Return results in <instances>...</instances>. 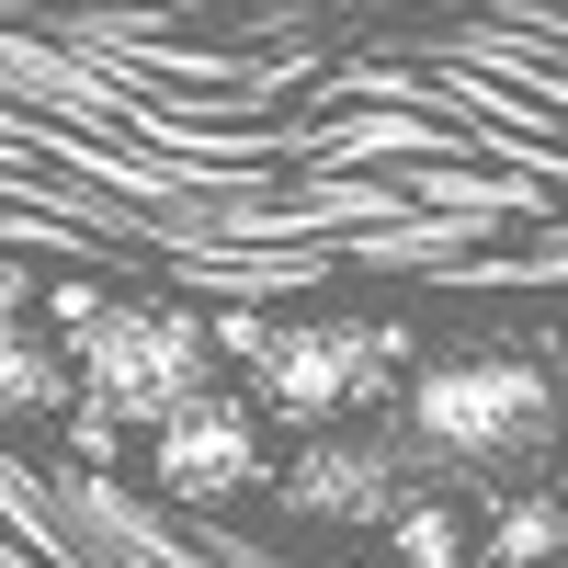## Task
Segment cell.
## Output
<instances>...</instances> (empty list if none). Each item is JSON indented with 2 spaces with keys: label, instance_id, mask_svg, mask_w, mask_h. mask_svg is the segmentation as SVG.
<instances>
[{
  "label": "cell",
  "instance_id": "6da1fadb",
  "mask_svg": "<svg viewBox=\"0 0 568 568\" xmlns=\"http://www.w3.org/2000/svg\"><path fill=\"white\" fill-rule=\"evenodd\" d=\"M557 433V375L524 353H455L409 375V444L455 466H511Z\"/></svg>",
  "mask_w": 568,
  "mask_h": 568
},
{
  "label": "cell",
  "instance_id": "7a4b0ae2",
  "mask_svg": "<svg viewBox=\"0 0 568 568\" xmlns=\"http://www.w3.org/2000/svg\"><path fill=\"white\" fill-rule=\"evenodd\" d=\"M69 387H91V420L103 433H160V420L205 387V318L182 307H103L69 353Z\"/></svg>",
  "mask_w": 568,
  "mask_h": 568
},
{
  "label": "cell",
  "instance_id": "3957f363",
  "mask_svg": "<svg viewBox=\"0 0 568 568\" xmlns=\"http://www.w3.org/2000/svg\"><path fill=\"white\" fill-rule=\"evenodd\" d=\"M409 353V329H329V318H307V329H251V398L273 409V420H342V409H364V398H387V364Z\"/></svg>",
  "mask_w": 568,
  "mask_h": 568
},
{
  "label": "cell",
  "instance_id": "277c9868",
  "mask_svg": "<svg viewBox=\"0 0 568 568\" xmlns=\"http://www.w3.org/2000/svg\"><path fill=\"white\" fill-rule=\"evenodd\" d=\"M251 478H262V420H251V398L194 387V398L160 420V489L171 500H240Z\"/></svg>",
  "mask_w": 568,
  "mask_h": 568
},
{
  "label": "cell",
  "instance_id": "5b68a950",
  "mask_svg": "<svg viewBox=\"0 0 568 568\" xmlns=\"http://www.w3.org/2000/svg\"><path fill=\"white\" fill-rule=\"evenodd\" d=\"M284 500H296V511H318V524H375V511H398V455L318 444V455H296Z\"/></svg>",
  "mask_w": 568,
  "mask_h": 568
},
{
  "label": "cell",
  "instance_id": "8992f818",
  "mask_svg": "<svg viewBox=\"0 0 568 568\" xmlns=\"http://www.w3.org/2000/svg\"><path fill=\"white\" fill-rule=\"evenodd\" d=\"M69 353L58 342H34L23 318H0V420H45V409H69Z\"/></svg>",
  "mask_w": 568,
  "mask_h": 568
},
{
  "label": "cell",
  "instance_id": "52a82bcc",
  "mask_svg": "<svg viewBox=\"0 0 568 568\" xmlns=\"http://www.w3.org/2000/svg\"><path fill=\"white\" fill-rule=\"evenodd\" d=\"M387 546H398V568H466V557H478V546H466V524H455V511H433V500L387 511Z\"/></svg>",
  "mask_w": 568,
  "mask_h": 568
},
{
  "label": "cell",
  "instance_id": "ba28073f",
  "mask_svg": "<svg viewBox=\"0 0 568 568\" xmlns=\"http://www.w3.org/2000/svg\"><path fill=\"white\" fill-rule=\"evenodd\" d=\"M478 568H557V500H511L489 524V557Z\"/></svg>",
  "mask_w": 568,
  "mask_h": 568
},
{
  "label": "cell",
  "instance_id": "9c48e42d",
  "mask_svg": "<svg viewBox=\"0 0 568 568\" xmlns=\"http://www.w3.org/2000/svg\"><path fill=\"white\" fill-rule=\"evenodd\" d=\"M114 296H103V284H58V329H91V318H103Z\"/></svg>",
  "mask_w": 568,
  "mask_h": 568
},
{
  "label": "cell",
  "instance_id": "30bf717a",
  "mask_svg": "<svg viewBox=\"0 0 568 568\" xmlns=\"http://www.w3.org/2000/svg\"><path fill=\"white\" fill-rule=\"evenodd\" d=\"M23 307H34V273H23V262H0V318H23Z\"/></svg>",
  "mask_w": 568,
  "mask_h": 568
}]
</instances>
